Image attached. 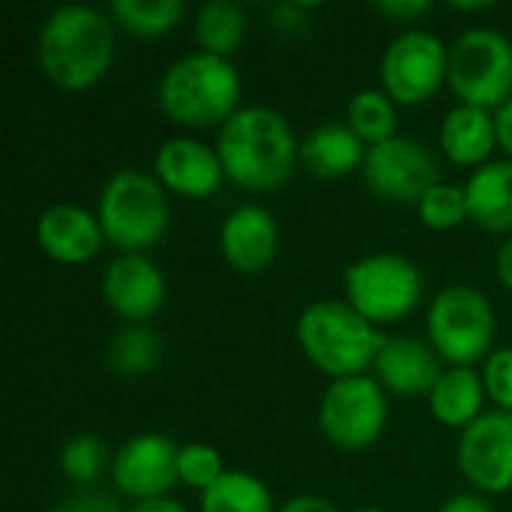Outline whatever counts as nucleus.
Returning a JSON list of instances; mask_svg holds the SVG:
<instances>
[{"label": "nucleus", "instance_id": "nucleus-1", "mask_svg": "<svg viewBox=\"0 0 512 512\" xmlns=\"http://www.w3.org/2000/svg\"><path fill=\"white\" fill-rule=\"evenodd\" d=\"M216 153L228 180L252 192H273L291 177L300 144L282 111L246 105L219 129Z\"/></svg>", "mask_w": 512, "mask_h": 512}, {"label": "nucleus", "instance_id": "nucleus-2", "mask_svg": "<svg viewBox=\"0 0 512 512\" xmlns=\"http://www.w3.org/2000/svg\"><path fill=\"white\" fill-rule=\"evenodd\" d=\"M39 69L63 90H87L114 63V21L93 6H57L36 36Z\"/></svg>", "mask_w": 512, "mask_h": 512}, {"label": "nucleus", "instance_id": "nucleus-3", "mask_svg": "<svg viewBox=\"0 0 512 512\" xmlns=\"http://www.w3.org/2000/svg\"><path fill=\"white\" fill-rule=\"evenodd\" d=\"M156 96L159 108L180 126H225L240 111V72L228 57L195 51L168 66Z\"/></svg>", "mask_w": 512, "mask_h": 512}, {"label": "nucleus", "instance_id": "nucleus-4", "mask_svg": "<svg viewBox=\"0 0 512 512\" xmlns=\"http://www.w3.org/2000/svg\"><path fill=\"white\" fill-rule=\"evenodd\" d=\"M297 342L321 372L339 381L363 375V369L375 366L387 339L351 303L318 300L300 312Z\"/></svg>", "mask_w": 512, "mask_h": 512}, {"label": "nucleus", "instance_id": "nucleus-5", "mask_svg": "<svg viewBox=\"0 0 512 512\" xmlns=\"http://www.w3.org/2000/svg\"><path fill=\"white\" fill-rule=\"evenodd\" d=\"M96 216L111 246L123 249L126 255H141L168 231L171 204L156 177L135 168H120L105 180Z\"/></svg>", "mask_w": 512, "mask_h": 512}, {"label": "nucleus", "instance_id": "nucleus-6", "mask_svg": "<svg viewBox=\"0 0 512 512\" xmlns=\"http://www.w3.org/2000/svg\"><path fill=\"white\" fill-rule=\"evenodd\" d=\"M429 345L453 366H474L489 357L495 339V309L474 285H447L435 294L426 318Z\"/></svg>", "mask_w": 512, "mask_h": 512}, {"label": "nucleus", "instance_id": "nucleus-7", "mask_svg": "<svg viewBox=\"0 0 512 512\" xmlns=\"http://www.w3.org/2000/svg\"><path fill=\"white\" fill-rule=\"evenodd\" d=\"M345 291L348 303L375 327L396 324L420 306L423 273L405 255L375 252L345 270Z\"/></svg>", "mask_w": 512, "mask_h": 512}, {"label": "nucleus", "instance_id": "nucleus-8", "mask_svg": "<svg viewBox=\"0 0 512 512\" xmlns=\"http://www.w3.org/2000/svg\"><path fill=\"white\" fill-rule=\"evenodd\" d=\"M447 81L462 105L501 108L512 99V42L492 27L465 30L450 48Z\"/></svg>", "mask_w": 512, "mask_h": 512}, {"label": "nucleus", "instance_id": "nucleus-9", "mask_svg": "<svg viewBox=\"0 0 512 512\" xmlns=\"http://www.w3.org/2000/svg\"><path fill=\"white\" fill-rule=\"evenodd\" d=\"M450 75V48L432 30L399 33L381 57V84L393 102L423 105Z\"/></svg>", "mask_w": 512, "mask_h": 512}, {"label": "nucleus", "instance_id": "nucleus-10", "mask_svg": "<svg viewBox=\"0 0 512 512\" xmlns=\"http://www.w3.org/2000/svg\"><path fill=\"white\" fill-rule=\"evenodd\" d=\"M324 438L348 453L372 447L387 423L384 387L366 375L339 378L327 387L318 411Z\"/></svg>", "mask_w": 512, "mask_h": 512}, {"label": "nucleus", "instance_id": "nucleus-11", "mask_svg": "<svg viewBox=\"0 0 512 512\" xmlns=\"http://www.w3.org/2000/svg\"><path fill=\"white\" fill-rule=\"evenodd\" d=\"M363 180L378 198L396 204H420V198L441 183L432 150L423 141L402 135L366 150Z\"/></svg>", "mask_w": 512, "mask_h": 512}, {"label": "nucleus", "instance_id": "nucleus-12", "mask_svg": "<svg viewBox=\"0 0 512 512\" xmlns=\"http://www.w3.org/2000/svg\"><path fill=\"white\" fill-rule=\"evenodd\" d=\"M459 468L471 486L489 495L512 489V414L486 411L459 438Z\"/></svg>", "mask_w": 512, "mask_h": 512}, {"label": "nucleus", "instance_id": "nucleus-13", "mask_svg": "<svg viewBox=\"0 0 512 512\" xmlns=\"http://www.w3.org/2000/svg\"><path fill=\"white\" fill-rule=\"evenodd\" d=\"M177 456L180 447L168 441L165 435H135L129 438L117 456L111 459V477L114 486L135 501H150V498H165L177 477Z\"/></svg>", "mask_w": 512, "mask_h": 512}, {"label": "nucleus", "instance_id": "nucleus-14", "mask_svg": "<svg viewBox=\"0 0 512 512\" xmlns=\"http://www.w3.org/2000/svg\"><path fill=\"white\" fill-rule=\"evenodd\" d=\"M102 294L120 318L144 324L165 303V276L147 255H120L102 276Z\"/></svg>", "mask_w": 512, "mask_h": 512}, {"label": "nucleus", "instance_id": "nucleus-15", "mask_svg": "<svg viewBox=\"0 0 512 512\" xmlns=\"http://www.w3.org/2000/svg\"><path fill=\"white\" fill-rule=\"evenodd\" d=\"M156 180L183 198H210L225 177L219 153L195 138H168L153 159Z\"/></svg>", "mask_w": 512, "mask_h": 512}, {"label": "nucleus", "instance_id": "nucleus-16", "mask_svg": "<svg viewBox=\"0 0 512 512\" xmlns=\"http://www.w3.org/2000/svg\"><path fill=\"white\" fill-rule=\"evenodd\" d=\"M219 246L237 273H264L279 249V225L261 204H240L225 216Z\"/></svg>", "mask_w": 512, "mask_h": 512}, {"label": "nucleus", "instance_id": "nucleus-17", "mask_svg": "<svg viewBox=\"0 0 512 512\" xmlns=\"http://www.w3.org/2000/svg\"><path fill=\"white\" fill-rule=\"evenodd\" d=\"M99 216L78 204H54L36 222L39 249L60 264H87L102 249Z\"/></svg>", "mask_w": 512, "mask_h": 512}, {"label": "nucleus", "instance_id": "nucleus-18", "mask_svg": "<svg viewBox=\"0 0 512 512\" xmlns=\"http://www.w3.org/2000/svg\"><path fill=\"white\" fill-rule=\"evenodd\" d=\"M378 381L384 390H393L399 396H420L432 393L441 372V357L429 342L411 339V336H393L384 342L375 360Z\"/></svg>", "mask_w": 512, "mask_h": 512}, {"label": "nucleus", "instance_id": "nucleus-19", "mask_svg": "<svg viewBox=\"0 0 512 512\" xmlns=\"http://www.w3.org/2000/svg\"><path fill=\"white\" fill-rule=\"evenodd\" d=\"M468 216L492 234H512V159L480 165L465 183Z\"/></svg>", "mask_w": 512, "mask_h": 512}, {"label": "nucleus", "instance_id": "nucleus-20", "mask_svg": "<svg viewBox=\"0 0 512 512\" xmlns=\"http://www.w3.org/2000/svg\"><path fill=\"white\" fill-rule=\"evenodd\" d=\"M441 147L450 162L456 165H480L498 147V126L489 108L477 105H456L441 120Z\"/></svg>", "mask_w": 512, "mask_h": 512}, {"label": "nucleus", "instance_id": "nucleus-21", "mask_svg": "<svg viewBox=\"0 0 512 512\" xmlns=\"http://www.w3.org/2000/svg\"><path fill=\"white\" fill-rule=\"evenodd\" d=\"M366 150L369 147L357 138V132L348 123H324L303 138L300 159L312 174L333 180L351 174L354 168H363Z\"/></svg>", "mask_w": 512, "mask_h": 512}, {"label": "nucleus", "instance_id": "nucleus-22", "mask_svg": "<svg viewBox=\"0 0 512 512\" xmlns=\"http://www.w3.org/2000/svg\"><path fill=\"white\" fill-rule=\"evenodd\" d=\"M429 405L438 423L450 429H468L486 411V384L474 366H453L447 369L429 393Z\"/></svg>", "mask_w": 512, "mask_h": 512}, {"label": "nucleus", "instance_id": "nucleus-23", "mask_svg": "<svg viewBox=\"0 0 512 512\" xmlns=\"http://www.w3.org/2000/svg\"><path fill=\"white\" fill-rule=\"evenodd\" d=\"M246 36V9L231 0H207L195 12V39L201 51L231 57Z\"/></svg>", "mask_w": 512, "mask_h": 512}, {"label": "nucleus", "instance_id": "nucleus-24", "mask_svg": "<svg viewBox=\"0 0 512 512\" xmlns=\"http://www.w3.org/2000/svg\"><path fill=\"white\" fill-rule=\"evenodd\" d=\"M201 512H273V495L255 474L225 471L201 495Z\"/></svg>", "mask_w": 512, "mask_h": 512}, {"label": "nucleus", "instance_id": "nucleus-25", "mask_svg": "<svg viewBox=\"0 0 512 512\" xmlns=\"http://www.w3.org/2000/svg\"><path fill=\"white\" fill-rule=\"evenodd\" d=\"M186 15L183 0H114L111 21L135 36H162Z\"/></svg>", "mask_w": 512, "mask_h": 512}, {"label": "nucleus", "instance_id": "nucleus-26", "mask_svg": "<svg viewBox=\"0 0 512 512\" xmlns=\"http://www.w3.org/2000/svg\"><path fill=\"white\" fill-rule=\"evenodd\" d=\"M162 339L156 330L144 327V324H132L129 330L117 333L108 342L105 360L114 372L120 375H144L153 372L162 360Z\"/></svg>", "mask_w": 512, "mask_h": 512}, {"label": "nucleus", "instance_id": "nucleus-27", "mask_svg": "<svg viewBox=\"0 0 512 512\" xmlns=\"http://www.w3.org/2000/svg\"><path fill=\"white\" fill-rule=\"evenodd\" d=\"M348 126L363 144H381L396 138V105L384 90H360L348 102Z\"/></svg>", "mask_w": 512, "mask_h": 512}, {"label": "nucleus", "instance_id": "nucleus-28", "mask_svg": "<svg viewBox=\"0 0 512 512\" xmlns=\"http://www.w3.org/2000/svg\"><path fill=\"white\" fill-rule=\"evenodd\" d=\"M420 222L432 231H450L462 222H471L468 216V195L465 186H453V183H435L417 204Z\"/></svg>", "mask_w": 512, "mask_h": 512}, {"label": "nucleus", "instance_id": "nucleus-29", "mask_svg": "<svg viewBox=\"0 0 512 512\" xmlns=\"http://www.w3.org/2000/svg\"><path fill=\"white\" fill-rule=\"evenodd\" d=\"M108 453L96 435H78L60 450V471L75 486H90L105 471Z\"/></svg>", "mask_w": 512, "mask_h": 512}, {"label": "nucleus", "instance_id": "nucleus-30", "mask_svg": "<svg viewBox=\"0 0 512 512\" xmlns=\"http://www.w3.org/2000/svg\"><path fill=\"white\" fill-rule=\"evenodd\" d=\"M222 474H225V468H222V456H219L216 447H210V444H186V447H180L177 477L189 489H198L204 495Z\"/></svg>", "mask_w": 512, "mask_h": 512}, {"label": "nucleus", "instance_id": "nucleus-31", "mask_svg": "<svg viewBox=\"0 0 512 512\" xmlns=\"http://www.w3.org/2000/svg\"><path fill=\"white\" fill-rule=\"evenodd\" d=\"M486 396L498 405V411L512 414V348H498L483 363Z\"/></svg>", "mask_w": 512, "mask_h": 512}, {"label": "nucleus", "instance_id": "nucleus-32", "mask_svg": "<svg viewBox=\"0 0 512 512\" xmlns=\"http://www.w3.org/2000/svg\"><path fill=\"white\" fill-rule=\"evenodd\" d=\"M51 512H123L120 504L105 495V492H93V489H84L78 495H69L63 501H57Z\"/></svg>", "mask_w": 512, "mask_h": 512}, {"label": "nucleus", "instance_id": "nucleus-33", "mask_svg": "<svg viewBox=\"0 0 512 512\" xmlns=\"http://www.w3.org/2000/svg\"><path fill=\"white\" fill-rule=\"evenodd\" d=\"M432 6L426 0H378L375 3V12H381L384 18H393V21H414L420 15H426Z\"/></svg>", "mask_w": 512, "mask_h": 512}, {"label": "nucleus", "instance_id": "nucleus-34", "mask_svg": "<svg viewBox=\"0 0 512 512\" xmlns=\"http://www.w3.org/2000/svg\"><path fill=\"white\" fill-rule=\"evenodd\" d=\"M306 12H309V6H303V3H279L273 9V24H276V30H297L300 24H306Z\"/></svg>", "mask_w": 512, "mask_h": 512}, {"label": "nucleus", "instance_id": "nucleus-35", "mask_svg": "<svg viewBox=\"0 0 512 512\" xmlns=\"http://www.w3.org/2000/svg\"><path fill=\"white\" fill-rule=\"evenodd\" d=\"M279 512H342L333 501L321 498V495H297L291 498Z\"/></svg>", "mask_w": 512, "mask_h": 512}, {"label": "nucleus", "instance_id": "nucleus-36", "mask_svg": "<svg viewBox=\"0 0 512 512\" xmlns=\"http://www.w3.org/2000/svg\"><path fill=\"white\" fill-rule=\"evenodd\" d=\"M441 512H495L489 507V501L486 498H480V495H453V498H447L444 501V507Z\"/></svg>", "mask_w": 512, "mask_h": 512}, {"label": "nucleus", "instance_id": "nucleus-37", "mask_svg": "<svg viewBox=\"0 0 512 512\" xmlns=\"http://www.w3.org/2000/svg\"><path fill=\"white\" fill-rule=\"evenodd\" d=\"M495 126H498V144L512 156V99H507L495 111Z\"/></svg>", "mask_w": 512, "mask_h": 512}, {"label": "nucleus", "instance_id": "nucleus-38", "mask_svg": "<svg viewBox=\"0 0 512 512\" xmlns=\"http://www.w3.org/2000/svg\"><path fill=\"white\" fill-rule=\"evenodd\" d=\"M495 267H498V279L504 282V288H510L512 291V234L501 243Z\"/></svg>", "mask_w": 512, "mask_h": 512}, {"label": "nucleus", "instance_id": "nucleus-39", "mask_svg": "<svg viewBox=\"0 0 512 512\" xmlns=\"http://www.w3.org/2000/svg\"><path fill=\"white\" fill-rule=\"evenodd\" d=\"M132 512H189L180 501H174V498H150V501H138Z\"/></svg>", "mask_w": 512, "mask_h": 512}, {"label": "nucleus", "instance_id": "nucleus-40", "mask_svg": "<svg viewBox=\"0 0 512 512\" xmlns=\"http://www.w3.org/2000/svg\"><path fill=\"white\" fill-rule=\"evenodd\" d=\"M354 512H384V510H378V507H363V510H354Z\"/></svg>", "mask_w": 512, "mask_h": 512}]
</instances>
